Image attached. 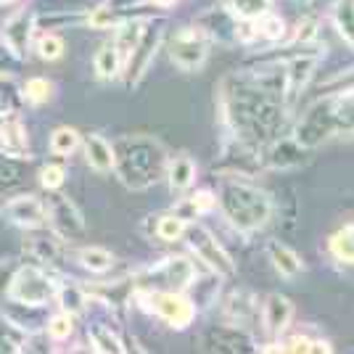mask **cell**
I'll return each instance as SVG.
<instances>
[{
  "label": "cell",
  "instance_id": "cell-33",
  "mask_svg": "<svg viewBox=\"0 0 354 354\" xmlns=\"http://www.w3.org/2000/svg\"><path fill=\"white\" fill-rule=\"evenodd\" d=\"M80 146H82V135H80V130L69 127V124L56 127L48 138V148H50L53 156H72Z\"/></svg>",
  "mask_w": 354,
  "mask_h": 354
},
{
  "label": "cell",
  "instance_id": "cell-3",
  "mask_svg": "<svg viewBox=\"0 0 354 354\" xmlns=\"http://www.w3.org/2000/svg\"><path fill=\"white\" fill-rule=\"evenodd\" d=\"M217 209L233 230H238L241 236H251L272 220L275 207L270 193L254 185L249 177H220Z\"/></svg>",
  "mask_w": 354,
  "mask_h": 354
},
{
  "label": "cell",
  "instance_id": "cell-5",
  "mask_svg": "<svg viewBox=\"0 0 354 354\" xmlns=\"http://www.w3.org/2000/svg\"><path fill=\"white\" fill-rule=\"evenodd\" d=\"M56 291H59V278L48 272V267L19 265L6 291V299L30 310H43L56 299Z\"/></svg>",
  "mask_w": 354,
  "mask_h": 354
},
{
  "label": "cell",
  "instance_id": "cell-29",
  "mask_svg": "<svg viewBox=\"0 0 354 354\" xmlns=\"http://www.w3.org/2000/svg\"><path fill=\"white\" fill-rule=\"evenodd\" d=\"M74 259H77V265L82 267V270H88L93 275H104L117 262L114 254L104 249V246H82V249L74 251Z\"/></svg>",
  "mask_w": 354,
  "mask_h": 354
},
{
  "label": "cell",
  "instance_id": "cell-12",
  "mask_svg": "<svg viewBox=\"0 0 354 354\" xmlns=\"http://www.w3.org/2000/svg\"><path fill=\"white\" fill-rule=\"evenodd\" d=\"M37 30V14L32 8H19L3 21L0 30V40H3V50H8L16 61H24L30 56L32 35Z\"/></svg>",
  "mask_w": 354,
  "mask_h": 354
},
{
  "label": "cell",
  "instance_id": "cell-19",
  "mask_svg": "<svg viewBox=\"0 0 354 354\" xmlns=\"http://www.w3.org/2000/svg\"><path fill=\"white\" fill-rule=\"evenodd\" d=\"M222 312H225L227 323L241 325V328L249 330V325L259 317V299L246 288H236L222 301Z\"/></svg>",
  "mask_w": 354,
  "mask_h": 354
},
{
  "label": "cell",
  "instance_id": "cell-43",
  "mask_svg": "<svg viewBox=\"0 0 354 354\" xmlns=\"http://www.w3.org/2000/svg\"><path fill=\"white\" fill-rule=\"evenodd\" d=\"M339 93H354V69L339 72L333 74L330 80H325L317 95H339Z\"/></svg>",
  "mask_w": 354,
  "mask_h": 354
},
{
  "label": "cell",
  "instance_id": "cell-9",
  "mask_svg": "<svg viewBox=\"0 0 354 354\" xmlns=\"http://www.w3.org/2000/svg\"><path fill=\"white\" fill-rule=\"evenodd\" d=\"M164 37H167V30H164L162 19H148L140 40H138V45L130 50V56L124 59V66H122V80H124L127 88H135V85L148 74L151 64L156 59V53L162 50Z\"/></svg>",
  "mask_w": 354,
  "mask_h": 354
},
{
  "label": "cell",
  "instance_id": "cell-40",
  "mask_svg": "<svg viewBox=\"0 0 354 354\" xmlns=\"http://www.w3.org/2000/svg\"><path fill=\"white\" fill-rule=\"evenodd\" d=\"M291 32V30H288ZM288 40H286V48H307V45L317 37V19H312V16H304V19H299V24L294 27L291 35H286Z\"/></svg>",
  "mask_w": 354,
  "mask_h": 354
},
{
  "label": "cell",
  "instance_id": "cell-22",
  "mask_svg": "<svg viewBox=\"0 0 354 354\" xmlns=\"http://www.w3.org/2000/svg\"><path fill=\"white\" fill-rule=\"evenodd\" d=\"M328 104H330V122H333V140L354 138V93L328 95Z\"/></svg>",
  "mask_w": 354,
  "mask_h": 354
},
{
  "label": "cell",
  "instance_id": "cell-31",
  "mask_svg": "<svg viewBox=\"0 0 354 354\" xmlns=\"http://www.w3.org/2000/svg\"><path fill=\"white\" fill-rule=\"evenodd\" d=\"M148 220H151V225H153L151 236L156 238V241H162V243L183 241L185 227H188V222L183 220V217H177L175 212H167V214H159V217H148Z\"/></svg>",
  "mask_w": 354,
  "mask_h": 354
},
{
  "label": "cell",
  "instance_id": "cell-42",
  "mask_svg": "<svg viewBox=\"0 0 354 354\" xmlns=\"http://www.w3.org/2000/svg\"><path fill=\"white\" fill-rule=\"evenodd\" d=\"M37 180H40V185H43L45 191H59L61 185L66 183V167L56 162L43 164L40 172H37Z\"/></svg>",
  "mask_w": 354,
  "mask_h": 354
},
{
  "label": "cell",
  "instance_id": "cell-15",
  "mask_svg": "<svg viewBox=\"0 0 354 354\" xmlns=\"http://www.w3.org/2000/svg\"><path fill=\"white\" fill-rule=\"evenodd\" d=\"M294 301L283 294H267L265 301L259 304V320L262 330L270 339H281L283 333H288V328L294 323Z\"/></svg>",
  "mask_w": 354,
  "mask_h": 354
},
{
  "label": "cell",
  "instance_id": "cell-28",
  "mask_svg": "<svg viewBox=\"0 0 354 354\" xmlns=\"http://www.w3.org/2000/svg\"><path fill=\"white\" fill-rule=\"evenodd\" d=\"M122 66H124V61H122L119 48L114 45V40H106V43L95 50V59H93L95 77H98L101 82H111V80L122 77Z\"/></svg>",
  "mask_w": 354,
  "mask_h": 354
},
{
  "label": "cell",
  "instance_id": "cell-38",
  "mask_svg": "<svg viewBox=\"0 0 354 354\" xmlns=\"http://www.w3.org/2000/svg\"><path fill=\"white\" fill-rule=\"evenodd\" d=\"M127 16L133 14H119V8L114 6H98V8H93L88 16H85V24L93 27V30H114L117 24H122Z\"/></svg>",
  "mask_w": 354,
  "mask_h": 354
},
{
  "label": "cell",
  "instance_id": "cell-41",
  "mask_svg": "<svg viewBox=\"0 0 354 354\" xmlns=\"http://www.w3.org/2000/svg\"><path fill=\"white\" fill-rule=\"evenodd\" d=\"M35 50H37V59L59 61L64 56V50H66V43L56 32H45V35H40V40L35 43Z\"/></svg>",
  "mask_w": 354,
  "mask_h": 354
},
{
  "label": "cell",
  "instance_id": "cell-34",
  "mask_svg": "<svg viewBox=\"0 0 354 354\" xmlns=\"http://www.w3.org/2000/svg\"><path fill=\"white\" fill-rule=\"evenodd\" d=\"M330 19H333V27L341 35V40L354 50V0H336Z\"/></svg>",
  "mask_w": 354,
  "mask_h": 354
},
{
  "label": "cell",
  "instance_id": "cell-14",
  "mask_svg": "<svg viewBox=\"0 0 354 354\" xmlns=\"http://www.w3.org/2000/svg\"><path fill=\"white\" fill-rule=\"evenodd\" d=\"M3 217L11 222L19 230H37V227H48L45 225V201L32 196V193H21L6 201L3 207Z\"/></svg>",
  "mask_w": 354,
  "mask_h": 354
},
{
  "label": "cell",
  "instance_id": "cell-37",
  "mask_svg": "<svg viewBox=\"0 0 354 354\" xmlns=\"http://www.w3.org/2000/svg\"><path fill=\"white\" fill-rule=\"evenodd\" d=\"M53 82L45 80V77H30L24 85H21V98L30 106H45L53 98Z\"/></svg>",
  "mask_w": 354,
  "mask_h": 354
},
{
  "label": "cell",
  "instance_id": "cell-47",
  "mask_svg": "<svg viewBox=\"0 0 354 354\" xmlns=\"http://www.w3.org/2000/svg\"><path fill=\"white\" fill-rule=\"evenodd\" d=\"M0 3H11V0H0Z\"/></svg>",
  "mask_w": 354,
  "mask_h": 354
},
{
  "label": "cell",
  "instance_id": "cell-2",
  "mask_svg": "<svg viewBox=\"0 0 354 354\" xmlns=\"http://www.w3.org/2000/svg\"><path fill=\"white\" fill-rule=\"evenodd\" d=\"M114 175L127 191H148L164 180L169 153L153 135H122L114 143Z\"/></svg>",
  "mask_w": 354,
  "mask_h": 354
},
{
  "label": "cell",
  "instance_id": "cell-25",
  "mask_svg": "<svg viewBox=\"0 0 354 354\" xmlns=\"http://www.w3.org/2000/svg\"><path fill=\"white\" fill-rule=\"evenodd\" d=\"M35 233L32 238H27L24 249L30 251L37 262H45V265H59V259L64 257V241H61L53 230L45 233V227H37V230H30Z\"/></svg>",
  "mask_w": 354,
  "mask_h": 354
},
{
  "label": "cell",
  "instance_id": "cell-39",
  "mask_svg": "<svg viewBox=\"0 0 354 354\" xmlns=\"http://www.w3.org/2000/svg\"><path fill=\"white\" fill-rule=\"evenodd\" d=\"M74 333V315L69 312H56V315H50L48 317V323H45V336L53 341V344H64V341H69Z\"/></svg>",
  "mask_w": 354,
  "mask_h": 354
},
{
  "label": "cell",
  "instance_id": "cell-18",
  "mask_svg": "<svg viewBox=\"0 0 354 354\" xmlns=\"http://www.w3.org/2000/svg\"><path fill=\"white\" fill-rule=\"evenodd\" d=\"M0 153L8 159H32L30 135L19 114H11L0 124Z\"/></svg>",
  "mask_w": 354,
  "mask_h": 354
},
{
  "label": "cell",
  "instance_id": "cell-16",
  "mask_svg": "<svg viewBox=\"0 0 354 354\" xmlns=\"http://www.w3.org/2000/svg\"><path fill=\"white\" fill-rule=\"evenodd\" d=\"M193 24L201 27L212 43H220V45L238 43V19L225 6H212V8H207L204 14L196 16Z\"/></svg>",
  "mask_w": 354,
  "mask_h": 354
},
{
  "label": "cell",
  "instance_id": "cell-26",
  "mask_svg": "<svg viewBox=\"0 0 354 354\" xmlns=\"http://www.w3.org/2000/svg\"><path fill=\"white\" fill-rule=\"evenodd\" d=\"M259 352H291V354H310V352H317V354H330L333 352V346H330V341L325 339H312V336H291V339H278L272 341V344H267V346H257Z\"/></svg>",
  "mask_w": 354,
  "mask_h": 354
},
{
  "label": "cell",
  "instance_id": "cell-10",
  "mask_svg": "<svg viewBox=\"0 0 354 354\" xmlns=\"http://www.w3.org/2000/svg\"><path fill=\"white\" fill-rule=\"evenodd\" d=\"M45 225H50V230L64 241V243H72L80 241L88 233V225L82 212L77 209L74 201H69L66 196H61L59 191H48L45 198Z\"/></svg>",
  "mask_w": 354,
  "mask_h": 354
},
{
  "label": "cell",
  "instance_id": "cell-4",
  "mask_svg": "<svg viewBox=\"0 0 354 354\" xmlns=\"http://www.w3.org/2000/svg\"><path fill=\"white\" fill-rule=\"evenodd\" d=\"M135 299L140 304V310L153 315L156 320L164 325L175 328V330H185L191 328L196 320V304L185 291H169V288H135Z\"/></svg>",
  "mask_w": 354,
  "mask_h": 354
},
{
  "label": "cell",
  "instance_id": "cell-8",
  "mask_svg": "<svg viewBox=\"0 0 354 354\" xmlns=\"http://www.w3.org/2000/svg\"><path fill=\"white\" fill-rule=\"evenodd\" d=\"M209 45H212V40L204 35L201 27L185 24V27H177L169 35L167 53H169V61L175 64L180 72H198L209 59Z\"/></svg>",
  "mask_w": 354,
  "mask_h": 354
},
{
  "label": "cell",
  "instance_id": "cell-13",
  "mask_svg": "<svg viewBox=\"0 0 354 354\" xmlns=\"http://www.w3.org/2000/svg\"><path fill=\"white\" fill-rule=\"evenodd\" d=\"M310 148H304L301 143H296L291 135H278L275 140H270L265 148H262V164L265 169H299L310 162Z\"/></svg>",
  "mask_w": 354,
  "mask_h": 354
},
{
  "label": "cell",
  "instance_id": "cell-21",
  "mask_svg": "<svg viewBox=\"0 0 354 354\" xmlns=\"http://www.w3.org/2000/svg\"><path fill=\"white\" fill-rule=\"evenodd\" d=\"M82 153H85V162L93 172L98 175H109L114 169V146L106 140L104 135L90 133L82 135Z\"/></svg>",
  "mask_w": 354,
  "mask_h": 354
},
{
  "label": "cell",
  "instance_id": "cell-45",
  "mask_svg": "<svg viewBox=\"0 0 354 354\" xmlns=\"http://www.w3.org/2000/svg\"><path fill=\"white\" fill-rule=\"evenodd\" d=\"M16 180H19V169H16L14 159L0 153V185H11Z\"/></svg>",
  "mask_w": 354,
  "mask_h": 354
},
{
  "label": "cell",
  "instance_id": "cell-32",
  "mask_svg": "<svg viewBox=\"0 0 354 354\" xmlns=\"http://www.w3.org/2000/svg\"><path fill=\"white\" fill-rule=\"evenodd\" d=\"M88 341H90V349L98 354H122L127 352V346H124V341L119 339L117 333L109 328V325H90L88 328Z\"/></svg>",
  "mask_w": 354,
  "mask_h": 354
},
{
  "label": "cell",
  "instance_id": "cell-6",
  "mask_svg": "<svg viewBox=\"0 0 354 354\" xmlns=\"http://www.w3.org/2000/svg\"><path fill=\"white\" fill-rule=\"evenodd\" d=\"M196 275H198L196 262L183 257V254H175V257H167L156 265L143 267L133 278V283L135 288H169V291H185L188 294Z\"/></svg>",
  "mask_w": 354,
  "mask_h": 354
},
{
  "label": "cell",
  "instance_id": "cell-44",
  "mask_svg": "<svg viewBox=\"0 0 354 354\" xmlns=\"http://www.w3.org/2000/svg\"><path fill=\"white\" fill-rule=\"evenodd\" d=\"M16 267H19L16 259H0V296H6V291H8Z\"/></svg>",
  "mask_w": 354,
  "mask_h": 354
},
{
  "label": "cell",
  "instance_id": "cell-24",
  "mask_svg": "<svg viewBox=\"0 0 354 354\" xmlns=\"http://www.w3.org/2000/svg\"><path fill=\"white\" fill-rule=\"evenodd\" d=\"M196 175H198V167L193 162L188 153H177V156H169V162H167V172H164V180H167V185H169V191L172 193H185L193 188V183H196Z\"/></svg>",
  "mask_w": 354,
  "mask_h": 354
},
{
  "label": "cell",
  "instance_id": "cell-7",
  "mask_svg": "<svg viewBox=\"0 0 354 354\" xmlns=\"http://www.w3.org/2000/svg\"><path fill=\"white\" fill-rule=\"evenodd\" d=\"M183 241L188 243V249L193 251V257L207 267L209 272H217L225 281L236 278V262H233V257L227 254V249L220 243V238L214 236L207 225H201V222H188Z\"/></svg>",
  "mask_w": 354,
  "mask_h": 354
},
{
  "label": "cell",
  "instance_id": "cell-27",
  "mask_svg": "<svg viewBox=\"0 0 354 354\" xmlns=\"http://www.w3.org/2000/svg\"><path fill=\"white\" fill-rule=\"evenodd\" d=\"M53 301H59L61 312H69V315H74V317H77V315H82V312L93 304L90 291L82 286V283H77V281L59 283V291H56V299H53Z\"/></svg>",
  "mask_w": 354,
  "mask_h": 354
},
{
  "label": "cell",
  "instance_id": "cell-20",
  "mask_svg": "<svg viewBox=\"0 0 354 354\" xmlns=\"http://www.w3.org/2000/svg\"><path fill=\"white\" fill-rule=\"evenodd\" d=\"M267 259H270V265H272V270L281 275V278H286V281H294V278H299L301 272H304V259L296 254L288 243H283V241H267Z\"/></svg>",
  "mask_w": 354,
  "mask_h": 354
},
{
  "label": "cell",
  "instance_id": "cell-17",
  "mask_svg": "<svg viewBox=\"0 0 354 354\" xmlns=\"http://www.w3.org/2000/svg\"><path fill=\"white\" fill-rule=\"evenodd\" d=\"M201 349H207V352H246V349H257V346L246 328L227 323L209 328L201 336Z\"/></svg>",
  "mask_w": 354,
  "mask_h": 354
},
{
  "label": "cell",
  "instance_id": "cell-36",
  "mask_svg": "<svg viewBox=\"0 0 354 354\" xmlns=\"http://www.w3.org/2000/svg\"><path fill=\"white\" fill-rule=\"evenodd\" d=\"M254 27H257V37H265V40H270V43L286 40V35H288L286 19L278 14H272V11H267V14L259 16V19L254 21Z\"/></svg>",
  "mask_w": 354,
  "mask_h": 354
},
{
  "label": "cell",
  "instance_id": "cell-30",
  "mask_svg": "<svg viewBox=\"0 0 354 354\" xmlns=\"http://www.w3.org/2000/svg\"><path fill=\"white\" fill-rule=\"evenodd\" d=\"M328 254L344 267H354V222H346L328 238Z\"/></svg>",
  "mask_w": 354,
  "mask_h": 354
},
{
  "label": "cell",
  "instance_id": "cell-11",
  "mask_svg": "<svg viewBox=\"0 0 354 354\" xmlns=\"http://www.w3.org/2000/svg\"><path fill=\"white\" fill-rule=\"evenodd\" d=\"M320 59H323L320 50H299L283 61V104L288 111L299 104L301 93L307 90L310 80L315 77Z\"/></svg>",
  "mask_w": 354,
  "mask_h": 354
},
{
  "label": "cell",
  "instance_id": "cell-46",
  "mask_svg": "<svg viewBox=\"0 0 354 354\" xmlns=\"http://www.w3.org/2000/svg\"><path fill=\"white\" fill-rule=\"evenodd\" d=\"M151 6H156V8H169V6H175L180 0H148Z\"/></svg>",
  "mask_w": 354,
  "mask_h": 354
},
{
  "label": "cell",
  "instance_id": "cell-35",
  "mask_svg": "<svg viewBox=\"0 0 354 354\" xmlns=\"http://www.w3.org/2000/svg\"><path fill=\"white\" fill-rule=\"evenodd\" d=\"M272 3L275 0H225L222 6L241 21H257L262 14L272 11Z\"/></svg>",
  "mask_w": 354,
  "mask_h": 354
},
{
  "label": "cell",
  "instance_id": "cell-1",
  "mask_svg": "<svg viewBox=\"0 0 354 354\" xmlns=\"http://www.w3.org/2000/svg\"><path fill=\"white\" fill-rule=\"evenodd\" d=\"M214 106L225 138L265 148L281 135L288 109L283 104V64L233 72L214 88Z\"/></svg>",
  "mask_w": 354,
  "mask_h": 354
},
{
  "label": "cell",
  "instance_id": "cell-23",
  "mask_svg": "<svg viewBox=\"0 0 354 354\" xmlns=\"http://www.w3.org/2000/svg\"><path fill=\"white\" fill-rule=\"evenodd\" d=\"M214 209H217V193L201 188V191L183 196V198H180L169 212H175L177 217H183L185 222H198L201 217L212 214Z\"/></svg>",
  "mask_w": 354,
  "mask_h": 354
}]
</instances>
